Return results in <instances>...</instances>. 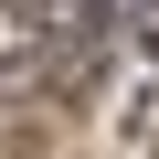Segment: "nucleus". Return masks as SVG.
Segmentation results:
<instances>
[{
	"label": "nucleus",
	"mask_w": 159,
	"mask_h": 159,
	"mask_svg": "<svg viewBox=\"0 0 159 159\" xmlns=\"http://www.w3.org/2000/svg\"><path fill=\"white\" fill-rule=\"evenodd\" d=\"M106 11H138V0H74V21H106Z\"/></svg>",
	"instance_id": "1"
}]
</instances>
